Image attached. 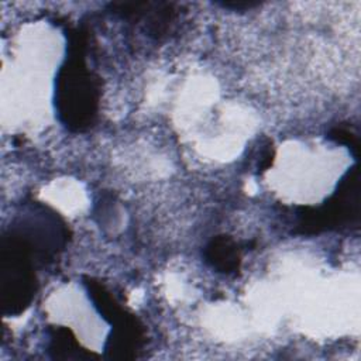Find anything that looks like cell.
Masks as SVG:
<instances>
[{"instance_id":"cell-1","label":"cell","mask_w":361,"mask_h":361,"mask_svg":"<svg viewBox=\"0 0 361 361\" xmlns=\"http://www.w3.org/2000/svg\"><path fill=\"white\" fill-rule=\"evenodd\" d=\"M63 32L66 37V58L55 78V111L68 131L85 133L97 121L102 79L86 63L89 30L65 25Z\"/></svg>"},{"instance_id":"cell-2","label":"cell","mask_w":361,"mask_h":361,"mask_svg":"<svg viewBox=\"0 0 361 361\" xmlns=\"http://www.w3.org/2000/svg\"><path fill=\"white\" fill-rule=\"evenodd\" d=\"M360 226V169L358 164L338 180L336 190L319 206H299L293 234L317 235L324 231L351 230Z\"/></svg>"},{"instance_id":"cell-3","label":"cell","mask_w":361,"mask_h":361,"mask_svg":"<svg viewBox=\"0 0 361 361\" xmlns=\"http://www.w3.org/2000/svg\"><path fill=\"white\" fill-rule=\"evenodd\" d=\"M37 262L30 250L14 235L3 231L0 240V305L4 316H18L38 292Z\"/></svg>"},{"instance_id":"cell-4","label":"cell","mask_w":361,"mask_h":361,"mask_svg":"<svg viewBox=\"0 0 361 361\" xmlns=\"http://www.w3.org/2000/svg\"><path fill=\"white\" fill-rule=\"evenodd\" d=\"M7 233L20 240L32 254L37 265H47L58 257L71 238L65 220L51 207L39 202L23 204Z\"/></svg>"},{"instance_id":"cell-5","label":"cell","mask_w":361,"mask_h":361,"mask_svg":"<svg viewBox=\"0 0 361 361\" xmlns=\"http://www.w3.org/2000/svg\"><path fill=\"white\" fill-rule=\"evenodd\" d=\"M106 322L111 324L104 343V358L109 361H131L142 351L147 334L142 322L126 307L110 314Z\"/></svg>"},{"instance_id":"cell-6","label":"cell","mask_w":361,"mask_h":361,"mask_svg":"<svg viewBox=\"0 0 361 361\" xmlns=\"http://www.w3.org/2000/svg\"><path fill=\"white\" fill-rule=\"evenodd\" d=\"M203 258L214 271L233 275L241 268V247L231 235L219 234L206 244Z\"/></svg>"},{"instance_id":"cell-7","label":"cell","mask_w":361,"mask_h":361,"mask_svg":"<svg viewBox=\"0 0 361 361\" xmlns=\"http://www.w3.org/2000/svg\"><path fill=\"white\" fill-rule=\"evenodd\" d=\"M47 351L52 360H92L97 354L86 350L78 341L75 333L66 326H51L48 329Z\"/></svg>"},{"instance_id":"cell-8","label":"cell","mask_w":361,"mask_h":361,"mask_svg":"<svg viewBox=\"0 0 361 361\" xmlns=\"http://www.w3.org/2000/svg\"><path fill=\"white\" fill-rule=\"evenodd\" d=\"M326 137L337 144L345 145L350 152L353 154V157L355 159L360 158V151H361V145H360V135L357 131H354L351 128V126L348 123H340L334 127H331Z\"/></svg>"},{"instance_id":"cell-9","label":"cell","mask_w":361,"mask_h":361,"mask_svg":"<svg viewBox=\"0 0 361 361\" xmlns=\"http://www.w3.org/2000/svg\"><path fill=\"white\" fill-rule=\"evenodd\" d=\"M275 158V148L272 144V140L265 138L264 144L261 145V151L257 161V173H264L267 169H269L274 164Z\"/></svg>"},{"instance_id":"cell-10","label":"cell","mask_w":361,"mask_h":361,"mask_svg":"<svg viewBox=\"0 0 361 361\" xmlns=\"http://www.w3.org/2000/svg\"><path fill=\"white\" fill-rule=\"evenodd\" d=\"M216 4L233 10V11H244V10H251L255 7H259L261 3L259 1H217Z\"/></svg>"}]
</instances>
